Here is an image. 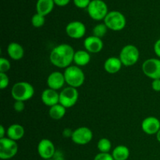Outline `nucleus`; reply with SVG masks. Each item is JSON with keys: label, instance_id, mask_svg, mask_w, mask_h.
Segmentation results:
<instances>
[{"label": "nucleus", "instance_id": "f257e3e1", "mask_svg": "<svg viewBox=\"0 0 160 160\" xmlns=\"http://www.w3.org/2000/svg\"><path fill=\"white\" fill-rule=\"evenodd\" d=\"M75 51L71 45L68 44H60L50 52L49 60L53 66L59 68H67L73 62Z\"/></svg>", "mask_w": 160, "mask_h": 160}, {"label": "nucleus", "instance_id": "f03ea898", "mask_svg": "<svg viewBox=\"0 0 160 160\" xmlns=\"http://www.w3.org/2000/svg\"><path fill=\"white\" fill-rule=\"evenodd\" d=\"M34 95V87L32 84L26 81H19L16 83L11 89V95L15 101H28Z\"/></svg>", "mask_w": 160, "mask_h": 160}, {"label": "nucleus", "instance_id": "7ed1b4c3", "mask_svg": "<svg viewBox=\"0 0 160 160\" xmlns=\"http://www.w3.org/2000/svg\"><path fill=\"white\" fill-rule=\"evenodd\" d=\"M63 74L66 84H68L70 87L75 88L81 87L85 81V75L84 71L76 65L70 66L66 68Z\"/></svg>", "mask_w": 160, "mask_h": 160}, {"label": "nucleus", "instance_id": "20e7f679", "mask_svg": "<svg viewBox=\"0 0 160 160\" xmlns=\"http://www.w3.org/2000/svg\"><path fill=\"white\" fill-rule=\"evenodd\" d=\"M104 23L108 29L114 31H120L126 27L127 20L121 12L113 10L108 12L104 19Z\"/></svg>", "mask_w": 160, "mask_h": 160}, {"label": "nucleus", "instance_id": "39448f33", "mask_svg": "<svg viewBox=\"0 0 160 160\" xmlns=\"http://www.w3.org/2000/svg\"><path fill=\"white\" fill-rule=\"evenodd\" d=\"M89 17L94 20H104L109 12L108 6L103 0H92L87 8Z\"/></svg>", "mask_w": 160, "mask_h": 160}, {"label": "nucleus", "instance_id": "423d86ee", "mask_svg": "<svg viewBox=\"0 0 160 160\" xmlns=\"http://www.w3.org/2000/svg\"><path fill=\"white\" fill-rule=\"evenodd\" d=\"M140 57L139 50L135 45H127L121 49L120 52V58L123 66L131 67L137 63Z\"/></svg>", "mask_w": 160, "mask_h": 160}, {"label": "nucleus", "instance_id": "0eeeda50", "mask_svg": "<svg viewBox=\"0 0 160 160\" xmlns=\"http://www.w3.org/2000/svg\"><path fill=\"white\" fill-rule=\"evenodd\" d=\"M18 144L16 141L6 137L0 139V159L8 160L13 158L18 152Z\"/></svg>", "mask_w": 160, "mask_h": 160}, {"label": "nucleus", "instance_id": "6e6552de", "mask_svg": "<svg viewBox=\"0 0 160 160\" xmlns=\"http://www.w3.org/2000/svg\"><path fill=\"white\" fill-rule=\"evenodd\" d=\"M79 98L78 88L73 87L64 88L59 93V103L65 108H71L76 105Z\"/></svg>", "mask_w": 160, "mask_h": 160}, {"label": "nucleus", "instance_id": "1a4fd4ad", "mask_svg": "<svg viewBox=\"0 0 160 160\" xmlns=\"http://www.w3.org/2000/svg\"><path fill=\"white\" fill-rule=\"evenodd\" d=\"M144 74L152 80L160 79V59L150 58L142 63Z\"/></svg>", "mask_w": 160, "mask_h": 160}, {"label": "nucleus", "instance_id": "9d476101", "mask_svg": "<svg viewBox=\"0 0 160 160\" xmlns=\"http://www.w3.org/2000/svg\"><path fill=\"white\" fill-rule=\"evenodd\" d=\"M93 138V132L87 127H81L74 131L71 136L72 142L78 145H85L91 142Z\"/></svg>", "mask_w": 160, "mask_h": 160}, {"label": "nucleus", "instance_id": "9b49d317", "mask_svg": "<svg viewBox=\"0 0 160 160\" xmlns=\"http://www.w3.org/2000/svg\"><path fill=\"white\" fill-rule=\"evenodd\" d=\"M65 31L70 38L81 39L85 35L86 27L82 22L74 20L67 23Z\"/></svg>", "mask_w": 160, "mask_h": 160}, {"label": "nucleus", "instance_id": "f8f14e48", "mask_svg": "<svg viewBox=\"0 0 160 160\" xmlns=\"http://www.w3.org/2000/svg\"><path fill=\"white\" fill-rule=\"evenodd\" d=\"M37 150L38 155L43 160L52 159L56 152L53 142L47 138H44L39 142Z\"/></svg>", "mask_w": 160, "mask_h": 160}, {"label": "nucleus", "instance_id": "ddd939ff", "mask_svg": "<svg viewBox=\"0 0 160 160\" xmlns=\"http://www.w3.org/2000/svg\"><path fill=\"white\" fill-rule=\"evenodd\" d=\"M142 130L148 135L156 134L160 130V120L156 117H148L142 123Z\"/></svg>", "mask_w": 160, "mask_h": 160}, {"label": "nucleus", "instance_id": "4468645a", "mask_svg": "<svg viewBox=\"0 0 160 160\" xmlns=\"http://www.w3.org/2000/svg\"><path fill=\"white\" fill-rule=\"evenodd\" d=\"M103 42L102 38L94 35L88 36L84 41V47L86 51L89 53H98L102 50Z\"/></svg>", "mask_w": 160, "mask_h": 160}, {"label": "nucleus", "instance_id": "2eb2a0df", "mask_svg": "<svg viewBox=\"0 0 160 160\" xmlns=\"http://www.w3.org/2000/svg\"><path fill=\"white\" fill-rule=\"evenodd\" d=\"M66 81L63 73L59 71H54L50 73L47 78V85L48 88L53 90H59L65 84Z\"/></svg>", "mask_w": 160, "mask_h": 160}, {"label": "nucleus", "instance_id": "dca6fc26", "mask_svg": "<svg viewBox=\"0 0 160 160\" xmlns=\"http://www.w3.org/2000/svg\"><path fill=\"white\" fill-rule=\"evenodd\" d=\"M41 99L45 106L50 108L59 103V93L56 90L47 88L42 92Z\"/></svg>", "mask_w": 160, "mask_h": 160}, {"label": "nucleus", "instance_id": "f3484780", "mask_svg": "<svg viewBox=\"0 0 160 160\" xmlns=\"http://www.w3.org/2000/svg\"><path fill=\"white\" fill-rule=\"evenodd\" d=\"M122 66H123V64H122L120 58L112 56V57L108 58V59L105 61L103 67H104V70H106L108 73L114 74V73H118V72L121 70Z\"/></svg>", "mask_w": 160, "mask_h": 160}, {"label": "nucleus", "instance_id": "a211bd4d", "mask_svg": "<svg viewBox=\"0 0 160 160\" xmlns=\"http://www.w3.org/2000/svg\"><path fill=\"white\" fill-rule=\"evenodd\" d=\"M25 134V130L22 125L19 123H13L11 124L6 130V135L7 138L12 139L13 141H18L23 138Z\"/></svg>", "mask_w": 160, "mask_h": 160}, {"label": "nucleus", "instance_id": "6ab92c4d", "mask_svg": "<svg viewBox=\"0 0 160 160\" xmlns=\"http://www.w3.org/2000/svg\"><path fill=\"white\" fill-rule=\"evenodd\" d=\"M7 53L13 60H20L24 56V49L20 44L17 42H11L8 45Z\"/></svg>", "mask_w": 160, "mask_h": 160}, {"label": "nucleus", "instance_id": "aec40b11", "mask_svg": "<svg viewBox=\"0 0 160 160\" xmlns=\"http://www.w3.org/2000/svg\"><path fill=\"white\" fill-rule=\"evenodd\" d=\"M55 5L53 0H38L36 2V12L45 17L53 10Z\"/></svg>", "mask_w": 160, "mask_h": 160}, {"label": "nucleus", "instance_id": "412c9836", "mask_svg": "<svg viewBox=\"0 0 160 160\" xmlns=\"http://www.w3.org/2000/svg\"><path fill=\"white\" fill-rule=\"evenodd\" d=\"M91 61V55L88 51L84 50H78L75 52L73 62L78 67H84L88 65Z\"/></svg>", "mask_w": 160, "mask_h": 160}, {"label": "nucleus", "instance_id": "4be33fe9", "mask_svg": "<svg viewBox=\"0 0 160 160\" xmlns=\"http://www.w3.org/2000/svg\"><path fill=\"white\" fill-rule=\"evenodd\" d=\"M112 156L114 160H128L130 156V150L125 145H118L113 148Z\"/></svg>", "mask_w": 160, "mask_h": 160}, {"label": "nucleus", "instance_id": "5701e85b", "mask_svg": "<svg viewBox=\"0 0 160 160\" xmlns=\"http://www.w3.org/2000/svg\"><path fill=\"white\" fill-rule=\"evenodd\" d=\"M66 111H67V108L62 106L60 103H58V104L49 108L48 115L52 120H59L63 118L66 114Z\"/></svg>", "mask_w": 160, "mask_h": 160}, {"label": "nucleus", "instance_id": "b1692460", "mask_svg": "<svg viewBox=\"0 0 160 160\" xmlns=\"http://www.w3.org/2000/svg\"><path fill=\"white\" fill-rule=\"evenodd\" d=\"M97 148L99 152L109 153L110 150L112 149V143L108 138H102L97 143Z\"/></svg>", "mask_w": 160, "mask_h": 160}, {"label": "nucleus", "instance_id": "393cba45", "mask_svg": "<svg viewBox=\"0 0 160 160\" xmlns=\"http://www.w3.org/2000/svg\"><path fill=\"white\" fill-rule=\"evenodd\" d=\"M107 31L108 28L106 27V25L104 23H101L94 27L93 30H92V33H93L94 36L102 38H103L106 35Z\"/></svg>", "mask_w": 160, "mask_h": 160}, {"label": "nucleus", "instance_id": "a878e982", "mask_svg": "<svg viewBox=\"0 0 160 160\" xmlns=\"http://www.w3.org/2000/svg\"><path fill=\"white\" fill-rule=\"evenodd\" d=\"M45 18L44 16L41 15V14L36 12L35 14L33 15V17H31V23H32L33 26L36 28H42L44 24H45Z\"/></svg>", "mask_w": 160, "mask_h": 160}, {"label": "nucleus", "instance_id": "bb28decb", "mask_svg": "<svg viewBox=\"0 0 160 160\" xmlns=\"http://www.w3.org/2000/svg\"><path fill=\"white\" fill-rule=\"evenodd\" d=\"M11 63L7 59L1 57L0 58V73H6L10 70Z\"/></svg>", "mask_w": 160, "mask_h": 160}, {"label": "nucleus", "instance_id": "cd10ccee", "mask_svg": "<svg viewBox=\"0 0 160 160\" xmlns=\"http://www.w3.org/2000/svg\"><path fill=\"white\" fill-rule=\"evenodd\" d=\"M9 78L5 73H0V88L2 90L6 88L9 86Z\"/></svg>", "mask_w": 160, "mask_h": 160}, {"label": "nucleus", "instance_id": "c85d7f7f", "mask_svg": "<svg viewBox=\"0 0 160 160\" xmlns=\"http://www.w3.org/2000/svg\"><path fill=\"white\" fill-rule=\"evenodd\" d=\"M92 0H73V4L79 9H87Z\"/></svg>", "mask_w": 160, "mask_h": 160}, {"label": "nucleus", "instance_id": "c756f323", "mask_svg": "<svg viewBox=\"0 0 160 160\" xmlns=\"http://www.w3.org/2000/svg\"><path fill=\"white\" fill-rule=\"evenodd\" d=\"M94 160H114V159L110 153L99 152L95 156Z\"/></svg>", "mask_w": 160, "mask_h": 160}, {"label": "nucleus", "instance_id": "7c9ffc66", "mask_svg": "<svg viewBox=\"0 0 160 160\" xmlns=\"http://www.w3.org/2000/svg\"><path fill=\"white\" fill-rule=\"evenodd\" d=\"M13 109H14V110L17 112H23L25 109L24 102L15 101V102H14V104H13Z\"/></svg>", "mask_w": 160, "mask_h": 160}, {"label": "nucleus", "instance_id": "2f4dec72", "mask_svg": "<svg viewBox=\"0 0 160 160\" xmlns=\"http://www.w3.org/2000/svg\"><path fill=\"white\" fill-rule=\"evenodd\" d=\"M152 88L155 92H160V79L152 80Z\"/></svg>", "mask_w": 160, "mask_h": 160}, {"label": "nucleus", "instance_id": "473e14b6", "mask_svg": "<svg viewBox=\"0 0 160 160\" xmlns=\"http://www.w3.org/2000/svg\"><path fill=\"white\" fill-rule=\"evenodd\" d=\"M153 49H154L155 54L160 59V38L158 39V40L155 42Z\"/></svg>", "mask_w": 160, "mask_h": 160}, {"label": "nucleus", "instance_id": "72a5a7b5", "mask_svg": "<svg viewBox=\"0 0 160 160\" xmlns=\"http://www.w3.org/2000/svg\"><path fill=\"white\" fill-rule=\"evenodd\" d=\"M55 2V4L58 6H60V7H62V6H66L67 5H68L70 3V0H53Z\"/></svg>", "mask_w": 160, "mask_h": 160}, {"label": "nucleus", "instance_id": "f704fd0d", "mask_svg": "<svg viewBox=\"0 0 160 160\" xmlns=\"http://www.w3.org/2000/svg\"><path fill=\"white\" fill-rule=\"evenodd\" d=\"M6 134V131L5 129L4 126L3 125H1L0 126V139L3 138H6L5 137V134Z\"/></svg>", "mask_w": 160, "mask_h": 160}, {"label": "nucleus", "instance_id": "c9c22d12", "mask_svg": "<svg viewBox=\"0 0 160 160\" xmlns=\"http://www.w3.org/2000/svg\"><path fill=\"white\" fill-rule=\"evenodd\" d=\"M53 160H64L63 157H62V155L60 154L59 152H56V154H55L54 157L52 158Z\"/></svg>", "mask_w": 160, "mask_h": 160}, {"label": "nucleus", "instance_id": "e433bc0d", "mask_svg": "<svg viewBox=\"0 0 160 160\" xmlns=\"http://www.w3.org/2000/svg\"><path fill=\"white\" fill-rule=\"evenodd\" d=\"M156 139H157L158 142L160 143V130L159 131V132L156 134Z\"/></svg>", "mask_w": 160, "mask_h": 160}, {"label": "nucleus", "instance_id": "4c0bfd02", "mask_svg": "<svg viewBox=\"0 0 160 160\" xmlns=\"http://www.w3.org/2000/svg\"><path fill=\"white\" fill-rule=\"evenodd\" d=\"M45 160H53V159H45Z\"/></svg>", "mask_w": 160, "mask_h": 160}]
</instances>
